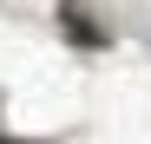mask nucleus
Segmentation results:
<instances>
[{"instance_id": "nucleus-1", "label": "nucleus", "mask_w": 151, "mask_h": 144, "mask_svg": "<svg viewBox=\"0 0 151 144\" xmlns=\"http://www.w3.org/2000/svg\"><path fill=\"white\" fill-rule=\"evenodd\" d=\"M0 144H7V138H0Z\"/></svg>"}]
</instances>
